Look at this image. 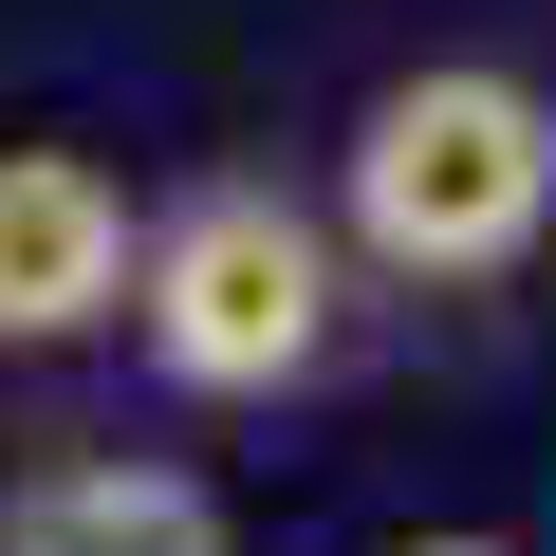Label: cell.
Returning a JSON list of instances; mask_svg holds the SVG:
<instances>
[{
    "label": "cell",
    "mask_w": 556,
    "mask_h": 556,
    "mask_svg": "<svg viewBox=\"0 0 556 556\" xmlns=\"http://www.w3.org/2000/svg\"><path fill=\"white\" fill-rule=\"evenodd\" d=\"M334 204H353V260L408 278V298H464V278H519L556 241V93L501 75V56H427L353 112L334 149Z\"/></svg>",
    "instance_id": "obj_1"
},
{
    "label": "cell",
    "mask_w": 556,
    "mask_h": 556,
    "mask_svg": "<svg viewBox=\"0 0 556 556\" xmlns=\"http://www.w3.org/2000/svg\"><path fill=\"white\" fill-rule=\"evenodd\" d=\"M130 334L167 390L204 408H260V390H298L334 353V241L316 204H278V186H186L149 241H130Z\"/></svg>",
    "instance_id": "obj_2"
},
{
    "label": "cell",
    "mask_w": 556,
    "mask_h": 556,
    "mask_svg": "<svg viewBox=\"0 0 556 556\" xmlns=\"http://www.w3.org/2000/svg\"><path fill=\"white\" fill-rule=\"evenodd\" d=\"M130 186L93 149H0V353H56L93 316H130Z\"/></svg>",
    "instance_id": "obj_3"
},
{
    "label": "cell",
    "mask_w": 556,
    "mask_h": 556,
    "mask_svg": "<svg viewBox=\"0 0 556 556\" xmlns=\"http://www.w3.org/2000/svg\"><path fill=\"white\" fill-rule=\"evenodd\" d=\"M0 556H223V501L149 445H56L0 482Z\"/></svg>",
    "instance_id": "obj_4"
},
{
    "label": "cell",
    "mask_w": 556,
    "mask_h": 556,
    "mask_svg": "<svg viewBox=\"0 0 556 556\" xmlns=\"http://www.w3.org/2000/svg\"><path fill=\"white\" fill-rule=\"evenodd\" d=\"M390 556H519V538H390Z\"/></svg>",
    "instance_id": "obj_5"
}]
</instances>
